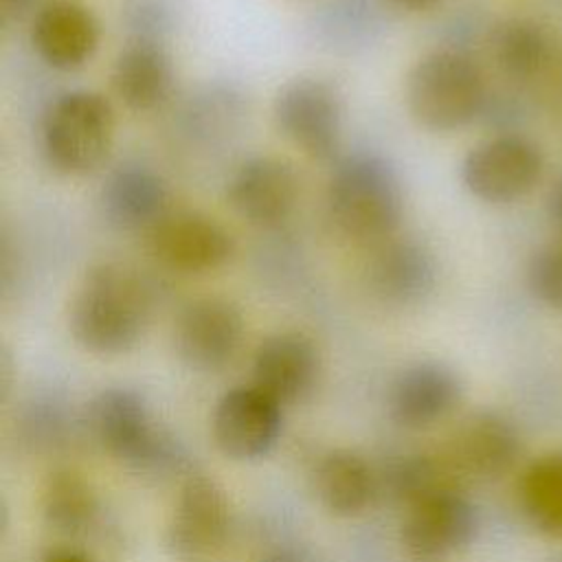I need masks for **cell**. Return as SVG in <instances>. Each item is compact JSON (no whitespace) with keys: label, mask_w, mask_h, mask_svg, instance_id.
<instances>
[{"label":"cell","mask_w":562,"mask_h":562,"mask_svg":"<svg viewBox=\"0 0 562 562\" xmlns=\"http://www.w3.org/2000/svg\"><path fill=\"white\" fill-rule=\"evenodd\" d=\"M40 562H94L86 551L75 547H55L42 555Z\"/></svg>","instance_id":"obj_28"},{"label":"cell","mask_w":562,"mask_h":562,"mask_svg":"<svg viewBox=\"0 0 562 562\" xmlns=\"http://www.w3.org/2000/svg\"><path fill=\"white\" fill-rule=\"evenodd\" d=\"M527 285L540 303L562 312V244L544 246L531 255Z\"/></svg>","instance_id":"obj_25"},{"label":"cell","mask_w":562,"mask_h":562,"mask_svg":"<svg viewBox=\"0 0 562 562\" xmlns=\"http://www.w3.org/2000/svg\"><path fill=\"white\" fill-rule=\"evenodd\" d=\"M318 349L301 331H277L263 338L252 356V386L277 404L305 397L318 378Z\"/></svg>","instance_id":"obj_15"},{"label":"cell","mask_w":562,"mask_h":562,"mask_svg":"<svg viewBox=\"0 0 562 562\" xmlns=\"http://www.w3.org/2000/svg\"><path fill=\"white\" fill-rule=\"evenodd\" d=\"M101 42V24L81 0H46L31 22V44L55 70H77L92 59Z\"/></svg>","instance_id":"obj_14"},{"label":"cell","mask_w":562,"mask_h":562,"mask_svg":"<svg viewBox=\"0 0 562 562\" xmlns=\"http://www.w3.org/2000/svg\"><path fill=\"white\" fill-rule=\"evenodd\" d=\"M479 518L472 503L448 487L406 507L402 544L415 562H443L463 551L476 536Z\"/></svg>","instance_id":"obj_8"},{"label":"cell","mask_w":562,"mask_h":562,"mask_svg":"<svg viewBox=\"0 0 562 562\" xmlns=\"http://www.w3.org/2000/svg\"><path fill=\"white\" fill-rule=\"evenodd\" d=\"M165 180L145 165H121L101 187L105 220L121 231L151 228L169 213Z\"/></svg>","instance_id":"obj_20"},{"label":"cell","mask_w":562,"mask_h":562,"mask_svg":"<svg viewBox=\"0 0 562 562\" xmlns=\"http://www.w3.org/2000/svg\"><path fill=\"white\" fill-rule=\"evenodd\" d=\"M520 507L544 536L562 538V452L536 459L520 476Z\"/></svg>","instance_id":"obj_22"},{"label":"cell","mask_w":562,"mask_h":562,"mask_svg":"<svg viewBox=\"0 0 562 562\" xmlns=\"http://www.w3.org/2000/svg\"><path fill=\"white\" fill-rule=\"evenodd\" d=\"M314 492L327 512L345 518L358 516L371 505L378 479L358 452L331 450L316 463Z\"/></svg>","instance_id":"obj_21"},{"label":"cell","mask_w":562,"mask_h":562,"mask_svg":"<svg viewBox=\"0 0 562 562\" xmlns=\"http://www.w3.org/2000/svg\"><path fill=\"white\" fill-rule=\"evenodd\" d=\"M119 101L132 112H149L162 105L173 88V64L165 46L147 35L127 42L110 72Z\"/></svg>","instance_id":"obj_18"},{"label":"cell","mask_w":562,"mask_h":562,"mask_svg":"<svg viewBox=\"0 0 562 562\" xmlns=\"http://www.w3.org/2000/svg\"><path fill=\"white\" fill-rule=\"evenodd\" d=\"M226 198L231 209L252 226L270 228L285 222L299 200V180L290 162L255 154L233 171Z\"/></svg>","instance_id":"obj_12"},{"label":"cell","mask_w":562,"mask_h":562,"mask_svg":"<svg viewBox=\"0 0 562 562\" xmlns=\"http://www.w3.org/2000/svg\"><path fill=\"white\" fill-rule=\"evenodd\" d=\"M492 55L507 77L525 79L544 66L549 40L542 26L533 20L509 18L492 33Z\"/></svg>","instance_id":"obj_24"},{"label":"cell","mask_w":562,"mask_h":562,"mask_svg":"<svg viewBox=\"0 0 562 562\" xmlns=\"http://www.w3.org/2000/svg\"><path fill=\"white\" fill-rule=\"evenodd\" d=\"M31 2H33V0H2V4H4L7 9H26Z\"/></svg>","instance_id":"obj_31"},{"label":"cell","mask_w":562,"mask_h":562,"mask_svg":"<svg viewBox=\"0 0 562 562\" xmlns=\"http://www.w3.org/2000/svg\"><path fill=\"white\" fill-rule=\"evenodd\" d=\"M342 97L323 77H294L272 101L277 130L314 160H331L342 143Z\"/></svg>","instance_id":"obj_6"},{"label":"cell","mask_w":562,"mask_h":562,"mask_svg":"<svg viewBox=\"0 0 562 562\" xmlns=\"http://www.w3.org/2000/svg\"><path fill=\"white\" fill-rule=\"evenodd\" d=\"M151 294L125 263L101 261L86 270L70 301L72 338L92 353L130 351L149 323Z\"/></svg>","instance_id":"obj_1"},{"label":"cell","mask_w":562,"mask_h":562,"mask_svg":"<svg viewBox=\"0 0 562 562\" xmlns=\"http://www.w3.org/2000/svg\"><path fill=\"white\" fill-rule=\"evenodd\" d=\"M149 250L169 270L206 274L233 257V235L202 211H169L149 228Z\"/></svg>","instance_id":"obj_9"},{"label":"cell","mask_w":562,"mask_h":562,"mask_svg":"<svg viewBox=\"0 0 562 562\" xmlns=\"http://www.w3.org/2000/svg\"><path fill=\"white\" fill-rule=\"evenodd\" d=\"M281 432V404L257 386L226 391L213 411V437L217 448L237 461L268 454Z\"/></svg>","instance_id":"obj_13"},{"label":"cell","mask_w":562,"mask_h":562,"mask_svg":"<svg viewBox=\"0 0 562 562\" xmlns=\"http://www.w3.org/2000/svg\"><path fill=\"white\" fill-rule=\"evenodd\" d=\"M29 439L35 443H55L64 430V415L53 406H37L26 415Z\"/></svg>","instance_id":"obj_26"},{"label":"cell","mask_w":562,"mask_h":562,"mask_svg":"<svg viewBox=\"0 0 562 562\" xmlns=\"http://www.w3.org/2000/svg\"><path fill=\"white\" fill-rule=\"evenodd\" d=\"M520 452L516 428L501 415L483 411L470 415L450 439L446 461L457 476H503Z\"/></svg>","instance_id":"obj_17"},{"label":"cell","mask_w":562,"mask_h":562,"mask_svg":"<svg viewBox=\"0 0 562 562\" xmlns=\"http://www.w3.org/2000/svg\"><path fill=\"white\" fill-rule=\"evenodd\" d=\"M261 562H314V558L301 549V547H290V544H283V547H277L272 551H268Z\"/></svg>","instance_id":"obj_27"},{"label":"cell","mask_w":562,"mask_h":562,"mask_svg":"<svg viewBox=\"0 0 562 562\" xmlns=\"http://www.w3.org/2000/svg\"><path fill=\"white\" fill-rule=\"evenodd\" d=\"M367 279L378 301L391 307H413L435 290L437 263L417 239L391 237L378 246Z\"/></svg>","instance_id":"obj_16"},{"label":"cell","mask_w":562,"mask_h":562,"mask_svg":"<svg viewBox=\"0 0 562 562\" xmlns=\"http://www.w3.org/2000/svg\"><path fill=\"white\" fill-rule=\"evenodd\" d=\"M334 226L358 244L389 241L404 215V189L393 162L373 151L349 154L336 162L327 184Z\"/></svg>","instance_id":"obj_2"},{"label":"cell","mask_w":562,"mask_h":562,"mask_svg":"<svg viewBox=\"0 0 562 562\" xmlns=\"http://www.w3.org/2000/svg\"><path fill=\"white\" fill-rule=\"evenodd\" d=\"M244 316L226 296L209 294L189 301L173 323L180 360L195 371H220L239 351Z\"/></svg>","instance_id":"obj_10"},{"label":"cell","mask_w":562,"mask_h":562,"mask_svg":"<svg viewBox=\"0 0 562 562\" xmlns=\"http://www.w3.org/2000/svg\"><path fill=\"white\" fill-rule=\"evenodd\" d=\"M112 103L94 90L59 94L42 119V149L48 165L66 176L97 169L114 143Z\"/></svg>","instance_id":"obj_5"},{"label":"cell","mask_w":562,"mask_h":562,"mask_svg":"<svg viewBox=\"0 0 562 562\" xmlns=\"http://www.w3.org/2000/svg\"><path fill=\"white\" fill-rule=\"evenodd\" d=\"M553 562H562V555H558V558H555V560H553Z\"/></svg>","instance_id":"obj_32"},{"label":"cell","mask_w":562,"mask_h":562,"mask_svg":"<svg viewBox=\"0 0 562 562\" xmlns=\"http://www.w3.org/2000/svg\"><path fill=\"white\" fill-rule=\"evenodd\" d=\"M461 397L457 373L441 362L406 367L391 389V415L404 428H428L443 419Z\"/></svg>","instance_id":"obj_19"},{"label":"cell","mask_w":562,"mask_h":562,"mask_svg":"<svg viewBox=\"0 0 562 562\" xmlns=\"http://www.w3.org/2000/svg\"><path fill=\"white\" fill-rule=\"evenodd\" d=\"M542 176V154L518 134H498L474 145L461 162V182L479 200L507 204L527 195Z\"/></svg>","instance_id":"obj_7"},{"label":"cell","mask_w":562,"mask_h":562,"mask_svg":"<svg viewBox=\"0 0 562 562\" xmlns=\"http://www.w3.org/2000/svg\"><path fill=\"white\" fill-rule=\"evenodd\" d=\"M549 211H551V217H553L558 231L562 233V180H558V184L551 189Z\"/></svg>","instance_id":"obj_29"},{"label":"cell","mask_w":562,"mask_h":562,"mask_svg":"<svg viewBox=\"0 0 562 562\" xmlns=\"http://www.w3.org/2000/svg\"><path fill=\"white\" fill-rule=\"evenodd\" d=\"M404 94L417 125L430 132H454L481 114L485 79L470 55L437 48L411 66Z\"/></svg>","instance_id":"obj_4"},{"label":"cell","mask_w":562,"mask_h":562,"mask_svg":"<svg viewBox=\"0 0 562 562\" xmlns=\"http://www.w3.org/2000/svg\"><path fill=\"white\" fill-rule=\"evenodd\" d=\"M88 428L97 443L140 474L167 476L184 465L182 446L154 426L145 400L130 389L110 386L88 404Z\"/></svg>","instance_id":"obj_3"},{"label":"cell","mask_w":562,"mask_h":562,"mask_svg":"<svg viewBox=\"0 0 562 562\" xmlns=\"http://www.w3.org/2000/svg\"><path fill=\"white\" fill-rule=\"evenodd\" d=\"M42 514L59 533H81L97 516V498L90 485L72 470H55L42 490Z\"/></svg>","instance_id":"obj_23"},{"label":"cell","mask_w":562,"mask_h":562,"mask_svg":"<svg viewBox=\"0 0 562 562\" xmlns=\"http://www.w3.org/2000/svg\"><path fill=\"white\" fill-rule=\"evenodd\" d=\"M391 2L402 9H408V11H426V9L437 7L441 0H391Z\"/></svg>","instance_id":"obj_30"},{"label":"cell","mask_w":562,"mask_h":562,"mask_svg":"<svg viewBox=\"0 0 562 562\" xmlns=\"http://www.w3.org/2000/svg\"><path fill=\"white\" fill-rule=\"evenodd\" d=\"M231 525L228 498L206 474H189L167 525V547L184 562H204L224 544Z\"/></svg>","instance_id":"obj_11"}]
</instances>
